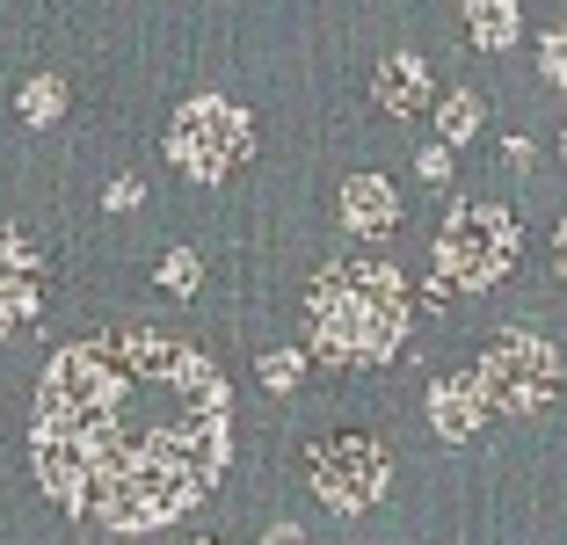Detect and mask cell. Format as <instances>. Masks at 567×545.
<instances>
[{"mask_svg":"<svg viewBox=\"0 0 567 545\" xmlns=\"http://www.w3.org/2000/svg\"><path fill=\"white\" fill-rule=\"evenodd\" d=\"M517 255H524V233L502 204H458V212L444 218V233H436V277L458 284V291L502 284L517 269Z\"/></svg>","mask_w":567,"mask_h":545,"instance_id":"obj_3","label":"cell"},{"mask_svg":"<svg viewBox=\"0 0 567 545\" xmlns=\"http://www.w3.org/2000/svg\"><path fill=\"white\" fill-rule=\"evenodd\" d=\"M473 132H481V95H473V88L436 102V146H466Z\"/></svg>","mask_w":567,"mask_h":545,"instance_id":"obj_13","label":"cell"},{"mask_svg":"<svg viewBox=\"0 0 567 545\" xmlns=\"http://www.w3.org/2000/svg\"><path fill=\"white\" fill-rule=\"evenodd\" d=\"M538 73L567 88V30H546V44H538Z\"/></svg>","mask_w":567,"mask_h":545,"instance_id":"obj_16","label":"cell"},{"mask_svg":"<svg viewBox=\"0 0 567 545\" xmlns=\"http://www.w3.org/2000/svg\"><path fill=\"white\" fill-rule=\"evenodd\" d=\"M16 110H22V124H37V132H44V124H59V116H66V81H59V73H30Z\"/></svg>","mask_w":567,"mask_h":545,"instance_id":"obj_12","label":"cell"},{"mask_svg":"<svg viewBox=\"0 0 567 545\" xmlns=\"http://www.w3.org/2000/svg\"><path fill=\"white\" fill-rule=\"evenodd\" d=\"M255 153V116L226 95H189L167 124V161L189 182H226Z\"/></svg>","mask_w":567,"mask_h":545,"instance_id":"obj_4","label":"cell"},{"mask_svg":"<svg viewBox=\"0 0 567 545\" xmlns=\"http://www.w3.org/2000/svg\"><path fill=\"white\" fill-rule=\"evenodd\" d=\"M262 545H306V531H299V524H269Z\"/></svg>","mask_w":567,"mask_h":545,"instance_id":"obj_19","label":"cell"},{"mask_svg":"<svg viewBox=\"0 0 567 545\" xmlns=\"http://www.w3.org/2000/svg\"><path fill=\"white\" fill-rule=\"evenodd\" d=\"M371 102H379L385 116H415L422 102H430V66H422L415 51H385L379 73H371Z\"/></svg>","mask_w":567,"mask_h":545,"instance_id":"obj_9","label":"cell"},{"mask_svg":"<svg viewBox=\"0 0 567 545\" xmlns=\"http://www.w3.org/2000/svg\"><path fill=\"white\" fill-rule=\"evenodd\" d=\"M560 153H567V132H560Z\"/></svg>","mask_w":567,"mask_h":545,"instance_id":"obj_21","label":"cell"},{"mask_svg":"<svg viewBox=\"0 0 567 545\" xmlns=\"http://www.w3.org/2000/svg\"><path fill=\"white\" fill-rule=\"evenodd\" d=\"M234 459V385L167 328L66 342L37 379V487L95 531H167Z\"/></svg>","mask_w":567,"mask_h":545,"instance_id":"obj_1","label":"cell"},{"mask_svg":"<svg viewBox=\"0 0 567 545\" xmlns=\"http://www.w3.org/2000/svg\"><path fill=\"white\" fill-rule=\"evenodd\" d=\"M306 480L334 516H364L385 495L393 465H385V444H371V436H320L306 451Z\"/></svg>","mask_w":567,"mask_h":545,"instance_id":"obj_6","label":"cell"},{"mask_svg":"<svg viewBox=\"0 0 567 545\" xmlns=\"http://www.w3.org/2000/svg\"><path fill=\"white\" fill-rule=\"evenodd\" d=\"M44 313V255L16 226H0V335H22Z\"/></svg>","mask_w":567,"mask_h":545,"instance_id":"obj_7","label":"cell"},{"mask_svg":"<svg viewBox=\"0 0 567 545\" xmlns=\"http://www.w3.org/2000/svg\"><path fill=\"white\" fill-rule=\"evenodd\" d=\"M306 335L328 363H385L408 335V277L393 263H334L306 291Z\"/></svg>","mask_w":567,"mask_h":545,"instance_id":"obj_2","label":"cell"},{"mask_svg":"<svg viewBox=\"0 0 567 545\" xmlns=\"http://www.w3.org/2000/svg\"><path fill=\"white\" fill-rule=\"evenodd\" d=\"M102 204H110V212H138V204H146V189L124 175V182H110V189H102Z\"/></svg>","mask_w":567,"mask_h":545,"instance_id":"obj_17","label":"cell"},{"mask_svg":"<svg viewBox=\"0 0 567 545\" xmlns=\"http://www.w3.org/2000/svg\"><path fill=\"white\" fill-rule=\"evenodd\" d=\"M473 393H481L487 414H538L560 393V349L546 335H502L473 363Z\"/></svg>","mask_w":567,"mask_h":545,"instance_id":"obj_5","label":"cell"},{"mask_svg":"<svg viewBox=\"0 0 567 545\" xmlns=\"http://www.w3.org/2000/svg\"><path fill=\"white\" fill-rule=\"evenodd\" d=\"M342 226L364 233V240H379V233L401 226V189L385 175H350L342 182Z\"/></svg>","mask_w":567,"mask_h":545,"instance_id":"obj_8","label":"cell"},{"mask_svg":"<svg viewBox=\"0 0 567 545\" xmlns=\"http://www.w3.org/2000/svg\"><path fill=\"white\" fill-rule=\"evenodd\" d=\"M466 30H473L481 51H509L517 30H524V16H517V0H466Z\"/></svg>","mask_w":567,"mask_h":545,"instance_id":"obj_11","label":"cell"},{"mask_svg":"<svg viewBox=\"0 0 567 545\" xmlns=\"http://www.w3.org/2000/svg\"><path fill=\"white\" fill-rule=\"evenodd\" d=\"M415 167H422V182H444V175H451V146H422Z\"/></svg>","mask_w":567,"mask_h":545,"instance_id":"obj_18","label":"cell"},{"mask_svg":"<svg viewBox=\"0 0 567 545\" xmlns=\"http://www.w3.org/2000/svg\"><path fill=\"white\" fill-rule=\"evenodd\" d=\"M430 422H436V436H444V444H458V436H473L487 422L481 393H473V371H466V379H436L430 385Z\"/></svg>","mask_w":567,"mask_h":545,"instance_id":"obj_10","label":"cell"},{"mask_svg":"<svg viewBox=\"0 0 567 545\" xmlns=\"http://www.w3.org/2000/svg\"><path fill=\"white\" fill-rule=\"evenodd\" d=\"M553 248H560V277H567V218H560V233H553Z\"/></svg>","mask_w":567,"mask_h":545,"instance_id":"obj_20","label":"cell"},{"mask_svg":"<svg viewBox=\"0 0 567 545\" xmlns=\"http://www.w3.org/2000/svg\"><path fill=\"white\" fill-rule=\"evenodd\" d=\"M153 277H161V291H175V298H189L204 284V263H197V248H167L161 255V269H153Z\"/></svg>","mask_w":567,"mask_h":545,"instance_id":"obj_14","label":"cell"},{"mask_svg":"<svg viewBox=\"0 0 567 545\" xmlns=\"http://www.w3.org/2000/svg\"><path fill=\"white\" fill-rule=\"evenodd\" d=\"M204 545H212V538H204Z\"/></svg>","mask_w":567,"mask_h":545,"instance_id":"obj_22","label":"cell"},{"mask_svg":"<svg viewBox=\"0 0 567 545\" xmlns=\"http://www.w3.org/2000/svg\"><path fill=\"white\" fill-rule=\"evenodd\" d=\"M299 379H306L299 349H269V357H262V385H269V393H299Z\"/></svg>","mask_w":567,"mask_h":545,"instance_id":"obj_15","label":"cell"}]
</instances>
